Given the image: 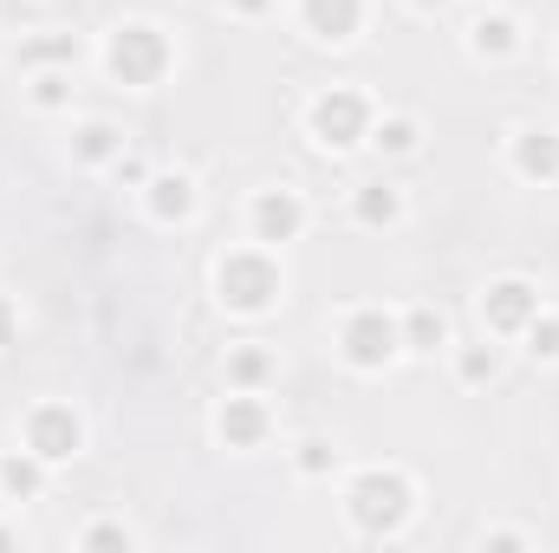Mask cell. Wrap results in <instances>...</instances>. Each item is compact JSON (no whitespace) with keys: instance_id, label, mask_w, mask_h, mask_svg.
I'll list each match as a JSON object with an SVG mask.
<instances>
[{"instance_id":"obj_29","label":"cell","mask_w":559,"mask_h":553,"mask_svg":"<svg viewBox=\"0 0 559 553\" xmlns=\"http://www.w3.org/2000/svg\"><path fill=\"white\" fill-rule=\"evenodd\" d=\"M222 13L228 20H248V26H261V20H274L280 0H222Z\"/></svg>"},{"instance_id":"obj_17","label":"cell","mask_w":559,"mask_h":553,"mask_svg":"<svg viewBox=\"0 0 559 553\" xmlns=\"http://www.w3.org/2000/svg\"><path fill=\"white\" fill-rule=\"evenodd\" d=\"M442 358H449V378H455L462 391H495V385L508 378V345L488 339V332H475V339L455 332V345H449Z\"/></svg>"},{"instance_id":"obj_4","label":"cell","mask_w":559,"mask_h":553,"mask_svg":"<svg viewBox=\"0 0 559 553\" xmlns=\"http://www.w3.org/2000/svg\"><path fill=\"white\" fill-rule=\"evenodd\" d=\"M378 111H384V105H378L358 79H338V85H319V92L299 105V138L312 143L319 156L345 163V156H365V150H371Z\"/></svg>"},{"instance_id":"obj_2","label":"cell","mask_w":559,"mask_h":553,"mask_svg":"<svg viewBox=\"0 0 559 553\" xmlns=\"http://www.w3.org/2000/svg\"><path fill=\"white\" fill-rule=\"evenodd\" d=\"M209 293L228 319L241 326H267L280 306L293 299V274H286V255L280 248H261V242H228L215 261H209Z\"/></svg>"},{"instance_id":"obj_27","label":"cell","mask_w":559,"mask_h":553,"mask_svg":"<svg viewBox=\"0 0 559 553\" xmlns=\"http://www.w3.org/2000/svg\"><path fill=\"white\" fill-rule=\"evenodd\" d=\"M475 548H534V528H508V521H481Z\"/></svg>"},{"instance_id":"obj_9","label":"cell","mask_w":559,"mask_h":553,"mask_svg":"<svg viewBox=\"0 0 559 553\" xmlns=\"http://www.w3.org/2000/svg\"><path fill=\"white\" fill-rule=\"evenodd\" d=\"M378 0H286V26L319 52H352L371 33Z\"/></svg>"},{"instance_id":"obj_26","label":"cell","mask_w":559,"mask_h":553,"mask_svg":"<svg viewBox=\"0 0 559 553\" xmlns=\"http://www.w3.org/2000/svg\"><path fill=\"white\" fill-rule=\"evenodd\" d=\"M150 169H156V163H150V156H143L138 143H131V150H124V156H118V163H111V183H118V189H131V196H138L143 183H150Z\"/></svg>"},{"instance_id":"obj_32","label":"cell","mask_w":559,"mask_h":553,"mask_svg":"<svg viewBox=\"0 0 559 553\" xmlns=\"http://www.w3.org/2000/svg\"><path fill=\"white\" fill-rule=\"evenodd\" d=\"M475 7H481V0H475Z\"/></svg>"},{"instance_id":"obj_15","label":"cell","mask_w":559,"mask_h":553,"mask_svg":"<svg viewBox=\"0 0 559 553\" xmlns=\"http://www.w3.org/2000/svg\"><path fill=\"white\" fill-rule=\"evenodd\" d=\"M345 215L365 235H404L411 228V189L397 176H365L345 189Z\"/></svg>"},{"instance_id":"obj_31","label":"cell","mask_w":559,"mask_h":553,"mask_svg":"<svg viewBox=\"0 0 559 553\" xmlns=\"http://www.w3.org/2000/svg\"><path fill=\"white\" fill-rule=\"evenodd\" d=\"M0 548H20V528L13 521H0Z\"/></svg>"},{"instance_id":"obj_18","label":"cell","mask_w":559,"mask_h":553,"mask_svg":"<svg viewBox=\"0 0 559 553\" xmlns=\"http://www.w3.org/2000/svg\"><path fill=\"white\" fill-rule=\"evenodd\" d=\"M222 385H228V391H274L280 385V352L267 339H228V352H222Z\"/></svg>"},{"instance_id":"obj_16","label":"cell","mask_w":559,"mask_h":553,"mask_svg":"<svg viewBox=\"0 0 559 553\" xmlns=\"http://www.w3.org/2000/svg\"><path fill=\"white\" fill-rule=\"evenodd\" d=\"M92 52H98V46H85V33H72V26H39V33L13 39V72H20V79H26V72H85Z\"/></svg>"},{"instance_id":"obj_24","label":"cell","mask_w":559,"mask_h":553,"mask_svg":"<svg viewBox=\"0 0 559 553\" xmlns=\"http://www.w3.org/2000/svg\"><path fill=\"white\" fill-rule=\"evenodd\" d=\"M72 548L79 553H138L143 534H138V521H124V515H92V521L72 528Z\"/></svg>"},{"instance_id":"obj_20","label":"cell","mask_w":559,"mask_h":553,"mask_svg":"<svg viewBox=\"0 0 559 553\" xmlns=\"http://www.w3.org/2000/svg\"><path fill=\"white\" fill-rule=\"evenodd\" d=\"M52 462H39L33 449H0V508H26V502H46V489H52Z\"/></svg>"},{"instance_id":"obj_14","label":"cell","mask_w":559,"mask_h":553,"mask_svg":"<svg viewBox=\"0 0 559 553\" xmlns=\"http://www.w3.org/2000/svg\"><path fill=\"white\" fill-rule=\"evenodd\" d=\"M66 125H72L66 131V163L79 176H111V163L131 150V131L118 118H105V111H72Z\"/></svg>"},{"instance_id":"obj_1","label":"cell","mask_w":559,"mask_h":553,"mask_svg":"<svg viewBox=\"0 0 559 553\" xmlns=\"http://www.w3.org/2000/svg\"><path fill=\"white\" fill-rule=\"evenodd\" d=\"M338 515L358 541L384 548V541H404L423 515V482L404 462H352L338 475Z\"/></svg>"},{"instance_id":"obj_6","label":"cell","mask_w":559,"mask_h":553,"mask_svg":"<svg viewBox=\"0 0 559 553\" xmlns=\"http://www.w3.org/2000/svg\"><path fill=\"white\" fill-rule=\"evenodd\" d=\"M13 443L20 449H33L39 462H52V469H72L85 449H92V423L85 411L72 404V398H33L20 423H13Z\"/></svg>"},{"instance_id":"obj_11","label":"cell","mask_w":559,"mask_h":553,"mask_svg":"<svg viewBox=\"0 0 559 553\" xmlns=\"http://www.w3.org/2000/svg\"><path fill=\"white\" fill-rule=\"evenodd\" d=\"M138 209H143V222L163 228V235L195 228V222H202V176L182 169V163H156L150 183L138 189Z\"/></svg>"},{"instance_id":"obj_7","label":"cell","mask_w":559,"mask_h":553,"mask_svg":"<svg viewBox=\"0 0 559 553\" xmlns=\"http://www.w3.org/2000/svg\"><path fill=\"white\" fill-rule=\"evenodd\" d=\"M312 222H319V209H312V196H306L299 183H261V189H248V202H241V235L261 242V248H280V255H286L293 242H306Z\"/></svg>"},{"instance_id":"obj_12","label":"cell","mask_w":559,"mask_h":553,"mask_svg":"<svg viewBox=\"0 0 559 553\" xmlns=\"http://www.w3.org/2000/svg\"><path fill=\"white\" fill-rule=\"evenodd\" d=\"M501 163L527 189H559V125L554 118H521L501 138Z\"/></svg>"},{"instance_id":"obj_13","label":"cell","mask_w":559,"mask_h":553,"mask_svg":"<svg viewBox=\"0 0 559 553\" xmlns=\"http://www.w3.org/2000/svg\"><path fill=\"white\" fill-rule=\"evenodd\" d=\"M462 52L475 66H514L527 52V20L514 7H501V0H481L468 13V26H462Z\"/></svg>"},{"instance_id":"obj_19","label":"cell","mask_w":559,"mask_h":553,"mask_svg":"<svg viewBox=\"0 0 559 553\" xmlns=\"http://www.w3.org/2000/svg\"><path fill=\"white\" fill-rule=\"evenodd\" d=\"M397 319H404V358H436V352L455 345V319L436 299H404Z\"/></svg>"},{"instance_id":"obj_8","label":"cell","mask_w":559,"mask_h":553,"mask_svg":"<svg viewBox=\"0 0 559 553\" xmlns=\"http://www.w3.org/2000/svg\"><path fill=\"white\" fill-rule=\"evenodd\" d=\"M209 436H215V449H228V456H261V449H274L280 436V411L267 391H228L222 385V398H215V411H209Z\"/></svg>"},{"instance_id":"obj_25","label":"cell","mask_w":559,"mask_h":553,"mask_svg":"<svg viewBox=\"0 0 559 553\" xmlns=\"http://www.w3.org/2000/svg\"><path fill=\"white\" fill-rule=\"evenodd\" d=\"M514 345H521V358H527V365H547V372H554V365H559V306H554V299L527 319V332H521Z\"/></svg>"},{"instance_id":"obj_21","label":"cell","mask_w":559,"mask_h":553,"mask_svg":"<svg viewBox=\"0 0 559 553\" xmlns=\"http://www.w3.org/2000/svg\"><path fill=\"white\" fill-rule=\"evenodd\" d=\"M423 150H429V125H423L417 111L384 105L378 125H371V156H384V163H417Z\"/></svg>"},{"instance_id":"obj_30","label":"cell","mask_w":559,"mask_h":553,"mask_svg":"<svg viewBox=\"0 0 559 553\" xmlns=\"http://www.w3.org/2000/svg\"><path fill=\"white\" fill-rule=\"evenodd\" d=\"M404 7H411V13H423V20H436V13H449L455 0H404Z\"/></svg>"},{"instance_id":"obj_23","label":"cell","mask_w":559,"mask_h":553,"mask_svg":"<svg viewBox=\"0 0 559 553\" xmlns=\"http://www.w3.org/2000/svg\"><path fill=\"white\" fill-rule=\"evenodd\" d=\"M20 105L33 118H72L79 111V72H26L20 79Z\"/></svg>"},{"instance_id":"obj_10","label":"cell","mask_w":559,"mask_h":553,"mask_svg":"<svg viewBox=\"0 0 559 553\" xmlns=\"http://www.w3.org/2000/svg\"><path fill=\"white\" fill-rule=\"evenodd\" d=\"M540 306H547V286L534 274H495V280H481V293H475V326H481L488 339L514 345Z\"/></svg>"},{"instance_id":"obj_5","label":"cell","mask_w":559,"mask_h":553,"mask_svg":"<svg viewBox=\"0 0 559 553\" xmlns=\"http://www.w3.org/2000/svg\"><path fill=\"white\" fill-rule=\"evenodd\" d=\"M332 358L352 378H391L404 365V319L391 299H352L332 319Z\"/></svg>"},{"instance_id":"obj_28","label":"cell","mask_w":559,"mask_h":553,"mask_svg":"<svg viewBox=\"0 0 559 553\" xmlns=\"http://www.w3.org/2000/svg\"><path fill=\"white\" fill-rule=\"evenodd\" d=\"M20 332H26V306L0 286V352H13V345H20Z\"/></svg>"},{"instance_id":"obj_3","label":"cell","mask_w":559,"mask_h":553,"mask_svg":"<svg viewBox=\"0 0 559 553\" xmlns=\"http://www.w3.org/2000/svg\"><path fill=\"white\" fill-rule=\"evenodd\" d=\"M92 59H98V72L118 92H156V85H169L182 46H176V33L156 13H124L118 26H105V39H98Z\"/></svg>"},{"instance_id":"obj_22","label":"cell","mask_w":559,"mask_h":553,"mask_svg":"<svg viewBox=\"0 0 559 553\" xmlns=\"http://www.w3.org/2000/svg\"><path fill=\"white\" fill-rule=\"evenodd\" d=\"M286 469H293V482H338L345 475V449H338V436H325V430H306V436H293V449H286Z\"/></svg>"}]
</instances>
